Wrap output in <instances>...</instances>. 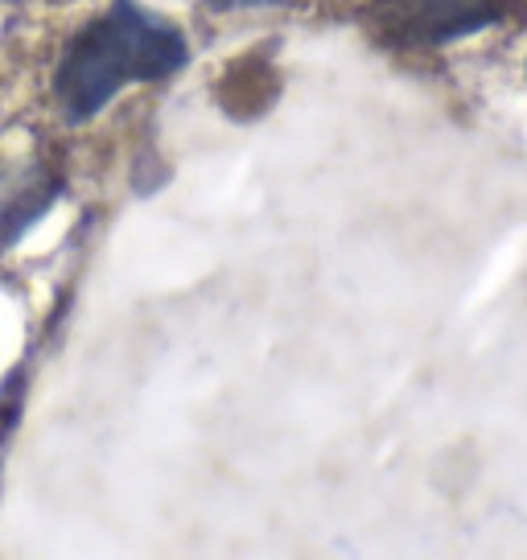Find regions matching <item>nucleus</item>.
I'll use <instances>...</instances> for the list:
<instances>
[{
    "instance_id": "nucleus-1",
    "label": "nucleus",
    "mask_w": 527,
    "mask_h": 560,
    "mask_svg": "<svg viewBox=\"0 0 527 560\" xmlns=\"http://www.w3.org/2000/svg\"><path fill=\"white\" fill-rule=\"evenodd\" d=\"M186 67V37L137 0H116L71 42L54 74V95L67 120L99 116L128 83H157Z\"/></svg>"
},
{
    "instance_id": "nucleus-2",
    "label": "nucleus",
    "mask_w": 527,
    "mask_h": 560,
    "mask_svg": "<svg viewBox=\"0 0 527 560\" xmlns=\"http://www.w3.org/2000/svg\"><path fill=\"white\" fill-rule=\"evenodd\" d=\"M375 18L400 42H454L499 21L494 0H379Z\"/></svg>"
},
{
    "instance_id": "nucleus-3",
    "label": "nucleus",
    "mask_w": 527,
    "mask_h": 560,
    "mask_svg": "<svg viewBox=\"0 0 527 560\" xmlns=\"http://www.w3.org/2000/svg\"><path fill=\"white\" fill-rule=\"evenodd\" d=\"M277 91H281V83H277L272 67L264 62L260 54H247V58H239V62H231V67L223 70L214 95H219V107H223L227 116L251 120V116H260V112L272 107Z\"/></svg>"
},
{
    "instance_id": "nucleus-4",
    "label": "nucleus",
    "mask_w": 527,
    "mask_h": 560,
    "mask_svg": "<svg viewBox=\"0 0 527 560\" xmlns=\"http://www.w3.org/2000/svg\"><path fill=\"white\" fill-rule=\"evenodd\" d=\"M214 9H260V4H289V0H211Z\"/></svg>"
},
{
    "instance_id": "nucleus-5",
    "label": "nucleus",
    "mask_w": 527,
    "mask_h": 560,
    "mask_svg": "<svg viewBox=\"0 0 527 560\" xmlns=\"http://www.w3.org/2000/svg\"><path fill=\"white\" fill-rule=\"evenodd\" d=\"M13 420H17V400H4V412H0V445H4V433L13 429Z\"/></svg>"
}]
</instances>
